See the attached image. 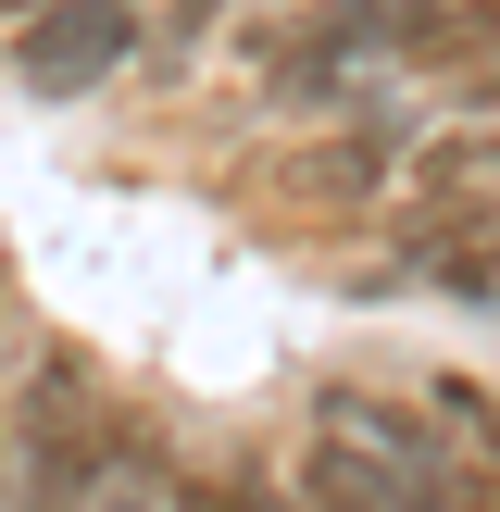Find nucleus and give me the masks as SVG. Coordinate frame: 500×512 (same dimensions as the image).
<instances>
[{
    "instance_id": "0eeeda50",
    "label": "nucleus",
    "mask_w": 500,
    "mask_h": 512,
    "mask_svg": "<svg viewBox=\"0 0 500 512\" xmlns=\"http://www.w3.org/2000/svg\"><path fill=\"white\" fill-rule=\"evenodd\" d=\"M163 512H238V488H225V475H188V463H175V475H163Z\"/></svg>"
},
{
    "instance_id": "7ed1b4c3",
    "label": "nucleus",
    "mask_w": 500,
    "mask_h": 512,
    "mask_svg": "<svg viewBox=\"0 0 500 512\" xmlns=\"http://www.w3.org/2000/svg\"><path fill=\"white\" fill-rule=\"evenodd\" d=\"M300 512H388L375 450H363V438H338V425H313V438H300Z\"/></svg>"
},
{
    "instance_id": "423d86ee",
    "label": "nucleus",
    "mask_w": 500,
    "mask_h": 512,
    "mask_svg": "<svg viewBox=\"0 0 500 512\" xmlns=\"http://www.w3.org/2000/svg\"><path fill=\"white\" fill-rule=\"evenodd\" d=\"M413 275H425V288H463V300L500 288V263H488V238H475V213H463V225H425V238H413Z\"/></svg>"
},
{
    "instance_id": "f03ea898",
    "label": "nucleus",
    "mask_w": 500,
    "mask_h": 512,
    "mask_svg": "<svg viewBox=\"0 0 500 512\" xmlns=\"http://www.w3.org/2000/svg\"><path fill=\"white\" fill-rule=\"evenodd\" d=\"M400 175V125H338V138H313V163H288L300 200H375Z\"/></svg>"
},
{
    "instance_id": "6e6552de",
    "label": "nucleus",
    "mask_w": 500,
    "mask_h": 512,
    "mask_svg": "<svg viewBox=\"0 0 500 512\" xmlns=\"http://www.w3.org/2000/svg\"><path fill=\"white\" fill-rule=\"evenodd\" d=\"M0 512H38V500H0Z\"/></svg>"
},
{
    "instance_id": "39448f33",
    "label": "nucleus",
    "mask_w": 500,
    "mask_h": 512,
    "mask_svg": "<svg viewBox=\"0 0 500 512\" xmlns=\"http://www.w3.org/2000/svg\"><path fill=\"white\" fill-rule=\"evenodd\" d=\"M225 13H238V0H163V13H138V63H150V75H188L200 38H213Z\"/></svg>"
},
{
    "instance_id": "f257e3e1",
    "label": "nucleus",
    "mask_w": 500,
    "mask_h": 512,
    "mask_svg": "<svg viewBox=\"0 0 500 512\" xmlns=\"http://www.w3.org/2000/svg\"><path fill=\"white\" fill-rule=\"evenodd\" d=\"M138 63V0H38L13 25V88L25 100H88Z\"/></svg>"
},
{
    "instance_id": "20e7f679",
    "label": "nucleus",
    "mask_w": 500,
    "mask_h": 512,
    "mask_svg": "<svg viewBox=\"0 0 500 512\" xmlns=\"http://www.w3.org/2000/svg\"><path fill=\"white\" fill-rule=\"evenodd\" d=\"M425 425H438V438H463V463H488V475H500V388L438 375V388H425Z\"/></svg>"
}]
</instances>
